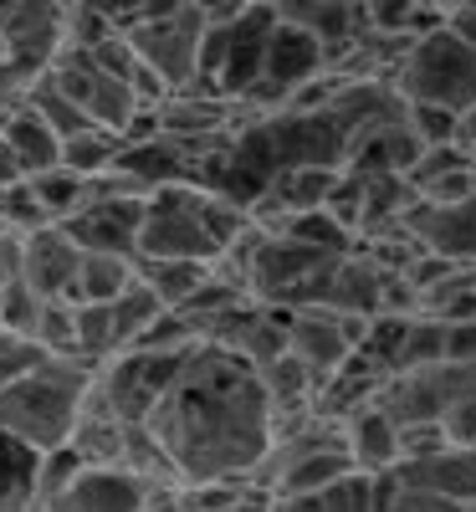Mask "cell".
<instances>
[{
  "instance_id": "1",
  "label": "cell",
  "mask_w": 476,
  "mask_h": 512,
  "mask_svg": "<svg viewBox=\"0 0 476 512\" xmlns=\"http://www.w3.org/2000/svg\"><path fill=\"white\" fill-rule=\"evenodd\" d=\"M149 431L180 482H246L272 446V405L246 359L200 344L149 410Z\"/></svg>"
},
{
  "instance_id": "2",
  "label": "cell",
  "mask_w": 476,
  "mask_h": 512,
  "mask_svg": "<svg viewBox=\"0 0 476 512\" xmlns=\"http://www.w3.org/2000/svg\"><path fill=\"white\" fill-rule=\"evenodd\" d=\"M93 374H98V364L82 354H47L36 369H26L21 379H11L0 390V431L21 436L36 451L62 446Z\"/></svg>"
},
{
  "instance_id": "3",
  "label": "cell",
  "mask_w": 476,
  "mask_h": 512,
  "mask_svg": "<svg viewBox=\"0 0 476 512\" xmlns=\"http://www.w3.org/2000/svg\"><path fill=\"white\" fill-rule=\"evenodd\" d=\"M389 88L405 103H441V108L461 113L466 103H476V52L466 41H456L441 21L436 31L410 41V52L400 57Z\"/></svg>"
},
{
  "instance_id": "4",
  "label": "cell",
  "mask_w": 476,
  "mask_h": 512,
  "mask_svg": "<svg viewBox=\"0 0 476 512\" xmlns=\"http://www.w3.org/2000/svg\"><path fill=\"white\" fill-rule=\"evenodd\" d=\"M128 31V47H134V57L144 67H154L169 93L185 88V82H195V67H200V36H205V21L185 6L180 16H164V21H134L123 26Z\"/></svg>"
},
{
  "instance_id": "5",
  "label": "cell",
  "mask_w": 476,
  "mask_h": 512,
  "mask_svg": "<svg viewBox=\"0 0 476 512\" xmlns=\"http://www.w3.org/2000/svg\"><path fill=\"white\" fill-rule=\"evenodd\" d=\"M47 502L52 512H144L149 482L123 461H82L77 477Z\"/></svg>"
},
{
  "instance_id": "6",
  "label": "cell",
  "mask_w": 476,
  "mask_h": 512,
  "mask_svg": "<svg viewBox=\"0 0 476 512\" xmlns=\"http://www.w3.org/2000/svg\"><path fill=\"white\" fill-rule=\"evenodd\" d=\"M62 0H0V47L6 57L47 72L62 52Z\"/></svg>"
},
{
  "instance_id": "7",
  "label": "cell",
  "mask_w": 476,
  "mask_h": 512,
  "mask_svg": "<svg viewBox=\"0 0 476 512\" xmlns=\"http://www.w3.org/2000/svg\"><path fill=\"white\" fill-rule=\"evenodd\" d=\"M77 267H82V246L57 221L16 236V277L31 292H41V297H72Z\"/></svg>"
},
{
  "instance_id": "8",
  "label": "cell",
  "mask_w": 476,
  "mask_h": 512,
  "mask_svg": "<svg viewBox=\"0 0 476 512\" xmlns=\"http://www.w3.org/2000/svg\"><path fill=\"white\" fill-rule=\"evenodd\" d=\"M149 195H88L77 216L57 221L82 251H134Z\"/></svg>"
},
{
  "instance_id": "9",
  "label": "cell",
  "mask_w": 476,
  "mask_h": 512,
  "mask_svg": "<svg viewBox=\"0 0 476 512\" xmlns=\"http://www.w3.org/2000/svg\"><path fill=\"white\" fill-rule=\"evenodd\" d=\"M318 72H323V41L277 21L272 36H267V57H262V77L256 82H267V88L282 93V103H287V93L302 88V82H313Z\"/></svg>"
},
{
  "instance_id": "10",
  "label": "cell",
  "mask_w": 476,
  "mask_h": 512,
  "mask_svg": "<svg viewBox=\"0 0 476 512\" xmlns=\"http://www.w3.org/2000/svg\"><path fill=\"white\" fill-rule=\"evenodd\" d=\"M338 425H343V451L359 472H384V466L400 461V425L379 410V400L349 410Z\"/></svg>"
},
{
  "instance_id": "11",
  "label": "cell",
  "mask_w": 476,
  "mask_h": 512,
  "mask_svg": "<svg viewBox=\"0 0 476 512\" xmlns=\"http://www.w3.org/2000/svg\"><path fill=\"white\" fill-rule=\"evenodd\" d=\"M0 134H6V144H11V154L21 164V175H41V169L62 164V139L26 103H16L11 113H0Z\"/></svg>"
},
{
  "instance_id": "12",
  "label": "cell",
  "mask_w": 476,
  "mask_h": 512,
  "mask_svg": "<svg viewBox=\"0 0 476 512\" xmlns=\"http://www.w3.org/2000/svg\"><path fill=\"white\" fill-rule=\"evenodd\" d=\"M134 287V251H82L72 303H113Z\"/></svg>"
},
{
  "instance_id": "13",
  "label": "cell",
  "mask_w": 476,
  "mask_h": 512,
  "mask_svg": "<svg viewBox=\"0 0 476 512\" xmlns=\"http://www.w3.org/2000/svg\"><path fill=\"white\" fill-rule=\"evenodd\" d=\"M134 272L144 287L159 292L164 308H180L185 297L210 277V262H195V256H134Z\"/></svg>"
},
{
  "instance_id": "14",
  "label": "cell",
  "mask_w": 476,
  "mask_h": 512,
  "mask_svg": "<svg viewBox=\"0 0 476 512\" xmlns=\"http://www.w3.org/2000/svg\"><path fill=\"white\" fill-rule=\"evenodd\" d=\"M26 180H31L41 210H47V221H67L88 205V175H77L67 164H52V169H41V175H26Z\"/></svg>"
},
{
  "instance_id": "15",
  "label": "cell",
  "mask_w": 476,
  "mask_h": 512,
  "mask_svg": "<svg viewBox=\"0 0 476 512\" xmlns=\"http://www.w3.org/2000/svg\"><path fill=\"white\" fill-rule=\"evenodd\" d=\"M118 149H123L118 134H108V128L88 123V128H77V134L62 139V164L77 169V175H103V169L118 164Z\"/></svg>"
},
{
  "instance_id": "16",
  "label": "cell",
  "mask_w": 476,
  "mask_h": 512,
  "mask_svg": "<svg viewBox=\"0 0 476 512\" xmlns=\"http://www.w3.org/2000/svg\"><path fill=\"white\" fill-rule=\"evenodd\" d=\"M123 344H118V328H113V303H77V354L82 359H113Z\"/></svg>"
},
{
  "instance_id": "17",
  "label": "cell",
  "mask_w": 476,
  "mask_h": 512,
  "mask_svg": "<svg viewBox=\"0 0 476 512\" xmlns=\"http://www.w3.org/2000/svg\"><path fill=\"white\" fill-rule=\"evenodd\" d=\"M159 313H164L159 292H154V287H144V282H139V272H134V287L113 297V328H118V344L128 349V344H134V338H139Z\"/></svg>"
},
{
  "instance_id": "18",
  "label": "cell",
  "mask_w": 476,
  "mask_h": 512,
  "mask_svg": "<svg viewBox=\"0 0 476 512\" xmlns=\"http://www.w3.org/2000/svg\"><path fill=\"white\" fill-rule=\"evenodd\" d=\"M31 338L47 354H77V303H72V297H47Z\"/></svg>"
},
{
  "instance_id": "19",
  "label": "cell",
  "mask_w": 476,
  "mask_h": 512,
  "mask_svg": "<svg viewBox=\"0 0 476 512\" xmlns=\"http://www.w3.org/2000/svg\"><path fill=\"white\" fill-rule=\"evenodd\" d=\"M41 303H47V297L31 292L21 277H11L6 287H0V328L31 338V328H36V318H41Z\"/></svg>"
},
{
  "instance_id": "20",
  "label": "cell",
  "mask_w": 476,
  "mask_h": 512,
  "mask_svg": "<svg viewBox=\"0 0 476 512\" xmlns=\"http://www.w3.org/2000/svg\"><path fill=\"white\" fill-rule=\"evenodd\" d=\"M405 118H410V134L420 139V149H430V144H456V108H441V103H405Z\"/></svg>"
},
{
  "instance_id": "21",
  "label": "cell",
  "mask_w": 476,
  "mask_h": 512,
  "mask_svg": "<svg viewBox=\"0 0 476 512\" xmlns=\"http://www.w3.org/2000/svg\"><path fill=\"white\" fill-rule=\"evenodd\" d=\"M185 6H190L205 26H226V21H236L246 6H256V0H185Z\"/></svg>"
},
{
  "instance_id": "22",
  "label": "cell",
  "mask_w": 476,
  "mask_h": 512,
  "mask_svg": "<svg viewBox=\"0 0 476 512\" xmlns=\"http://www.w3.org/2000/svg\"><path fill=\"white\" fill-rule=\"evenodd\" d=\"M82 6H88V11H98L103 21H113V26L123 31V26H134V21H139L144 0H82Z\"/></svg>"
},
{
  "instance_id": "23",
  "label": "cell",
  "mask_w": 476,
  "mask_h": 512,
  "mask_svg": "<svg viewBox=\"0 0 476 512\" xmlns=\"http://www.w3.org/2000/svg\"><path fill=\"white\" fill-rule=\"evenodd\" d=\"M446 31H451L456 41H466V47L476 52V6H456V11H446Z\"/></svg>"
},
{
  "instance_id": "24",
  "label": "cell",
  "mask_w": 476,
  "mask_h": 512,
  "mask_svg": "<svg viewBox=\"0 0 476 512\" xmlns=\"http://www.w3.org/2000/svg\"><path fill=\"white\" fill-rule=\"evenodd\" d=\"M456 144L471 154L476 149V103H466L461 113H456Z\"/></svg>"
},
{
  "instance_id": "25",
  "label": "cell",
  "mask_w": 476,
  "mask_h": 512,
  "mask_svg": "<svg viewBox=\"0 0 476 512\" xmlns=\"http://www.w3.org/2000/svg\"><path fill=\"white\" fill-rule=\"evenodd\" d=\"M16 277V236H0V287Z\"/></svg>"
},
{
  "instance_id": "26",
  "label": "cell",
  "mask_w": 476,
  "mask_h": 512,
  "mask_svg": "<svg viewBox=\"0 0 476 512\" xmlns=\"http://www.w3.org/2000/svg\"><path fill=\"white\" fill-rule=\"evenodd\" d=\"M471 159H476V149H471Z\"/></svg>"
}]
</instances>
